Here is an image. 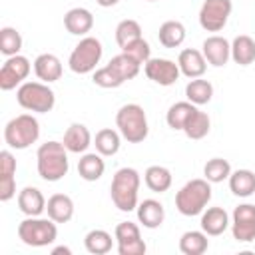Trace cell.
I'll list each match as a JSON object with an SVG mask.
<instances>
[{"instance_id": "obj_1", "label": "cell", "mask_w": 255, "mask_h": 255, "mask_svg": "<svg viewBox=\"0 0 255 255\" xmlns=\"http://www.w3.org/2000/svg\"><path fill=\"white\" fill-rule=\"evenodd\" d=\"M36 165L38 175L44 181H60L64 175H68L70 161H68V149L62 141H46L36 151Z\"/></svg>"}, {"instance_id": "obj_2", "label": "cell", "mask_w": 255, "mask_h": 255, "mask_svg": "<svg viewBox=\"0 0 255 255\" xmlns=\"http://www.w3.org/2000/svg\"><path fill=\"white\" fill-rule=\"evenodd\" d=\"M141 177L137 169L133 167H122L114 173L112 185H110V195L114 205L120 211H133L137 209V191H139Z\"/></svg>"}, {"instance_id": "obj_3", "label": "cell", "mask_w": 255, "mask_h": 255, "mask_svg": "<svg viewBox=\"0 0 255 255\" xmlns=\"http://www.w3.org/2000/svg\"><path fill=\"white\" fill-rule=\"evenodd\" d=\"M211 201V183L203 177L187 181L177 193H175V207L181 215L193 217L201 215L207 203Z\"/></svg>"}, {"instance_id": "obj_4", "label": "cell", "mask_w": 255, "mask_h": 255, "mask_svg": "<svg viewBox=\"0 0 255 255\" xmlns=\"http://www.w3.org/2000/svg\"><path fill=\"white\" fill-rule=\"evenodd\" d=\"M116 126L122 137L128 139V143H141L149 133L147 116L139 104L122 106L116 114Z\"/></svg>"}, {"instance_id": "obj_5", "label": "cell", "mask_w": 255, "mask_h": 255, "mask_svg": "<svg viewBox=\"0 0 255 255\" xmlns=\"http://www.w3.org/2000/svg\"><path fill=\"white\" fill-rule=\"evenodd\" d=\"M16 102L36 114H48L56 106V94L46 82H24L16 90Z\"/></svg>"}, {"instance_id": "obj_6", "label": "cell", "mask_w": 255, "mask_h": 255, "mask_svg": "<svg viewBox=\"0 0 255 255\" xmlns=\"http://www.w3.org/2000/svg\"><path fill=\"white\" fill-rule=\"evenodd\" d=\"M40 137V124L32 114L12 118L4 128V141L10 149H26Z\"/></svg>"}, {"instance_id": "obj_7", "label": "cell", "mask_w": 255, "mask_h": 255, "mask_svg": "<svg viewBox=\"0 0 255 255\" xmlns=\"http://www.w3.org/2000/svg\"><path fill=\"white\" fill-rule=\"evenodd\" d=\"M18 237L28 247H46L56 241L58 227L56 221H52L50 217L48 219H42L40 215L26 217L24 221L18 223Z\"/></svg>"}, {"instance_id": "obj_8", "label": "cell", "mask_w": 255, "mask_h": 255, "mask_svg": "<svg viewBox=\"0 0 255 255\" xmlns=\"http://www.w3.org/2000/svg\"><path fill=\"white\" fill-rule=\"evenodd\" d=\"M104 54L102 42L94 36H84L72 50L68 58V66L74 74H90L96 70Z\"/></svg>"}, {"instance_id": "obj_9", "label": "cell", "mask_w": 255, "mask_h": 255, "mask_svg": "<svg viewBox=\"0 0 255 255\" xmlns=\"http://www.w3.org/2000/svg\"><path fill=\"white\" fill-rule=\"evenodd\" d=\"M233 10L231 0H203L199 8V26L207 32H219L225 28Z\"/></svg>"}, {"instance_id": "obj_10", "label": "cell", "mask_w": 255, "mask_h": 255, "mask_svg": "<svg viewBox=\"0 0 255 255\" xmlns=\"http://www.w3.org/2000/svg\"><path fill=\"white\" fill-rule=\"evenodd\" d=\"M30 70H32V64L26 56L16 54L6 58V62L0 68V90L10 92L16 86H22L24 80L30 76Z\"/></svg>"}, {"instance_id": "obj_11", "label": "cell", "mask_w": 255, "mask_h": 255, "mask_svg": "<svg viewBox=\"0 0 255 255\" xmlns=\"http://www.w3.org/2000/svg\"><path fill=\"white\" fill-rule=\"evenodd\" d=\"M114 237L118 241V253L120 255H143L145 253V241L141 239L139 227L133 221H122L116 225Z\"/></svg>"}, {"instance_id": "obj_12", "label": "cell", "mask_w": 255, "mask_h": 255, "mask_svg": "<svg viewBox=\"0 0 255 255\" xmlns=\"http://www.w3.org/2000/svg\"><path fill=\"white\" fill-rule=\"evenodd\" d=\"M231 233L239 243L255 241V205L241 203L233 209L231 215Z\"/></svg>"}, {"instance_id": "obj_13", "label": "cell", "mask_w": 255, "mask_h": 255, "mask_svg": "<svg viewBox=\"0 0 255 255\" xmlns=\"http://www.w3.org/2000/svg\"><path fill=\"white\" fill-rule=\"evenodd\" d=\"M145 76L159 86H173L179 80V66L167 58H149L143 64Z\"/></svg>"}, {"instance_id": "obj_14", "label": "cell", "mask_w": 255, "mask_h": 255, "mask_svg": "<svg viewBox=\"0 0 255 255\" xmlns=\"http://www.w3.org/2000/svg\"><path fill=\"white\" fill-rule=\"evenodd\" d=\"M201 48H203L201 52H203L207 64H211V66H215V68L225 66V64L229 62V58H231V44H229L223 36H217V34H215V36L205 38Z\"/></svg>"}, {"instance_id": "obj_15", "label": "cell", "mask_w": 255, "mask_h": 255, "mask_svg": "<svg viewBox=\"0 0 255 255\" xmlns=\"http://www.w3.org/2000/svg\"><path fill=\"white\" fill-rule=\"evenodd\" d=\"M177 66H179V72L193 80V78H201L207 70V60L203 56V52L195 50V48H185L179 52V58H177Z\"/></svg>"}, {"instance_id": "obj_16", "label": "cell", "mask_w": 255, "mask_h": 255, "mask_svg": "<svg viewBox=\"0 0 255 255\" xmlns=\"http://www.w3.org/2000/svg\"><path fill=\"white\" fill-rule=\"evenodd\" d=\"M62 143L70 153H86V149L92 145V133L84 124H70V128L64 131Z\"/></svg>"}, {"instance_id": "obj_17", "label": "cell", "mask_w": 255, "mask_h": 255, "mask_svg": "<svg viewBox=\"0 0 255 255\" xmlns=\"http://www.w3.org/2000/svg\"><path fill=\"white\" fill-rule=\"evenodd\" d=\"M46 197L38 187H24L18 193V207L26 217H38L46 211Z\"/></svg>"}, {"instance_id": "obj_18", "label": "cell", "mask_w": 255, "mask_h": 255, "mask_svg": "<svg viewBox=\"0 0 255 255\" xmlns=\"http://www.w3.org/2000/svg\"><path fill=\"white\" fill-rule=\"evenodd\" d=\"M231 225L229 215L223 207H207L201 213V229L209 235V237H217L221 233H225V229Z\"/></svg>"}, {"instance_id": "obj_19", "label": "cell", "mask_w": 255, "mask_h": 255, "mask_svg": "<svg viewBox=\"0 0 255 255\" xmlns=\"http://www.w3.org/2000/svg\"><path fill=\"white\" fill-rule=\"evenodd\" d=\"M64 26L74 36H86L94 28V16L88 8H72L64 14Z\"/></svg>"}, {"instance_id": "obj_20", "label": "cell", "mask_w": 255, "mask_h": 255, "mask_svg": "<svg viewBox=\"0 0 255 255\" xmlns=\"http://www.w3.org/2000/svg\"><path fill=\"white\" fill-rule=\"evenodd\" d=\"M34 72H36L38 80H42L46 84L58 82L62 78V62L54 54H48V52L46 54H40L34 60Z\"/></svg>"}, {"instance_id": "obj_21", "label": "cell", "mask_w": 255, "mask_h": 255, "mask_svg": "<svg viewBox=\"0 0 255 255\" xmlns=\"http://www.w3.org/2000/svg\"><path fill=\"white\" fill-rule=\"evenodd\" d=\"M48 217L56 223H68L74 217V201L66 193H54L46 203Z\"/></svg>"}, {"instance_id": "obj_22", "label": "cell", "mask_w": 255, "mask_h": 255, "mask_svg": "<svg viewBox=\"0 0 255 255\" xmlns=\"http://www.w3.org/2000/svg\"><path fill=\"white\" fill-rule=\"evenodd\" d=\"M137 219L147 229H157L165 219V209L157 199H143L137 203Z\"/></svg>"}, {"instance_id": "obj_23", "label": "cell", "mask_w": 255, "mask_h": 255, "mask_svg": "<svg viewBox=\"0 0 255 255\" xmlns=\"http://www.w3.org/2000/svg\"><path fill=\"white\" fill-rule=\"evenodd\" d=\"M231 58L239 66H251L255 62V40L247 34H239L231 42Z\"/></svg>"}, {"instance_id": "obj_24", "label": "cell", "mask_w": 255, "mask_h": 255, "mask_svg": "<svg viewBox=\"0 0 255 255\" xmlns=\"http://www.w3.org/2000/svg\"><path fill=\"white\" fill-rule=\"evenodd\" d=\"M102 157L104 155L98 153V151L96 153H84L80 157V161H78V173H80V177L86 179V181H98L104 175V171H106V163H104Z\"/></svg>"}, {"instance_id": "obj_25", "label": "cell", "mask_w": 255, "mask_h": 255, "mask_svg": "<svg viewBox=\"0 0 255 255\" xmlns=\"http://www.w3.org/2000/svg\"><path fill=\"white\" fill-rule=\"evenodd\" d=\"M229 189L237 197H249L255 193V173L251 169H235L229 175Z\"/></svg>"}, {"instance_id": "obj_26", "label": "cell", "mask_w": 255, "mask_h": 255, "mask_svg": "<svg viewBox=\"0 0 255 255\" xmlns=\"http://www.w3.org/2000/svg\"><path fill=\"white\" fill-rule=\"evenodd\" d=\"M157 40L163 48H177L185 40V26L177 20H167L159 26Z\"/></svg>"}, {"instance_id": "obj_27", "label": "cell", "mask_w": 255, "mask_h": 255, "mask_svg": "<svg viewBox=\"0 0 255 255\" xmlns=\"http://www.w3.org/2000/svg\"><path fill=\"white\" fill-rule=\"evenodd\" d=\"M94 145H96V151L102 153L104 157L116 155L120 151V145H122V133L112 129V128H104L96 133Z\"/></svg>"}, {"instance_id": "obj_28", "label": "cell", "mask_w": 255, "mask_h": 255, "mask_svg": "<svg viewBox=\"0 0 255 255\" xmlns=\"http://www.w3.org/2000/svg\"><path fill=\"white\" fill-rule=\"evenodd\" d=\"M143 179H145V185L153 191V193H163L171 187V171L163 165H149L143 173Z\"/></svg>"}, {"instance_id": "obj_29", "label": "cell", "mask_w": 255, "mask_h": 255, "mask_svg": "<svg viewBox=\"0 0 255 255\" xmlns=\"http://www.w3.org/2000/svg\"><path fill=\"white\" fill-rule=\"evenodd\" d=\"M116 239V237H114ZM114 239L112 235L106 231V229H92L86 233L84 237V247L88 253L92 255H106L112 251V245H114Z\"/></svg>"}, {"instance_id": "obj_30", "label": "cell", "mask_w": 255, "mask_h": 255, "mask_svg": "<svg viewBox=\"0 0 255 255\" xmlns=\"http://www.w3.org/2000/svg\"><path fill=\"white\" fill-rule=\"evenodd\" d=\"M209 247L207 233L201 231H185L179 237V251L183 255H203Z\"/></svg>"}, {"instance_id": "obj_31", "label": "cell", "mask_w": 255, "mask_h": 255, "mask_svg": "<svg viewBox=\"0 0 255 255\" xmlns=\"http://www.w3.org/2000/svg\"><path fill=\"white\" fill-rule=\"evenodd\" d=\"M195 110H197V106L191 104L189 100L187 102H175L173 106H169V110L165 114V122L171 129H181L183 131V126L195 114Z\"/></svg>"}, {"instance_id": "obj_32", "label": "cell", "mask_w": 255, "mask_h": 255, "mask_svg": "<svg viewBox=\"0 0 255 255\" xmlns=\"http://www.w3.org/2000/svg\"><path fill=\"white\" fill-rule=\"evenodd\" d=\"M185 98H187L191 104H195V106L209 104L211 98H213V86H211V82L201 80V78H193V80L185 86Z\"/></svg>"}, {"instance_id": "obj_33", "label": "cell", "mask_w": 255, "mask_h": 255, "mask_svg": "<svg viewBox=\"0 0 255 255\" xmlns=\"http://www.w3.org/2000/svg\"><path fill=\"white\" fill-rule=\"evenodd\" d=\"M108 66H110L124 82L133 80V78L139 74V68H141V64H139L137 60H133L131 56H128V54H124V52L118 54V56H114Z\"/></svg>"}, {"instance_id": "obj_34", "label": "cell", "mask_w": 255, "mask_h": 255, "mask_svg": "<svg viewBox=\"0 0 255 255\" xmlns=\"http://www.w3.org/2000/svg\"><path fill=\"white\" fill-rule=\"evenodd\" d=\"M209 128H211V120L205 112L201 110H195V114L187 120V124L183 126V133L189 137V139H203L207 133H209Z\"/></svg>"}, {"instance_id": "obj_35", "label": "cell", "mask_w": 255, "mask_h": 255, "mask_svg": "<svg viewBox=\"0 0 255 255\" xmlns=\"http://www.w3.org/2000/svg\"><path fill=\"white\" fill-rule=\"evenodd\" d=\"M203 175L209 183H221L231 175V163L223 157H211L203 165Z\"/></svg>"}, {"instance_id": "obj_36", "label": "cell", "mask_w": 255, "mask_h": 255, "mask_svg": "<svg viewBox=\"0 0 255 255\" xmlns=\"http://www.w3.org/2000/svg\"><path fill=\"white\" fill-rule=\"evenodd\" d=\"M141 38V26L137 20H131V18H126L122 20L118 26H116V42L120 48L131 44L133 40Z\"/></svg>"}, {"instance_id": "obj_37", "label": "cell", "mask_w": 255, "mask_h": 255, "mask_svg": "<svg viewBox=\"0 0 255 255\" xmlns=\"http://www.w3.org/2000/svg\"><path fill=\"white\" fill-rule=\"evenodd\" d=\"M20 50H22V36H20V32L16 28H12V26H4L0 30V52L6 58H10V56L20 54Z\"/></svg>"}, {"instance_id": "obj_38", "label": "cell", "mask_w": 255, "mask_h": 255, "mask_svg": "<svg viewBox=\"0 0 255 255\" xmlns=\"http://www.w3.org/2000/svg\"><path fill=\"white\" fill-rule=\"evenodd\" d=\"M92 82L100 88H106V90H112V88H120L122 84H126L110 66H104V68H98L92 76Z\"/></svg>"}, {"instance_id": "obj_39", "label": "cell", "mask_w": 255, "mask_h": 255, "mask_svg": "<svg viewBox=\"0 0 255 255\" xmlns=\"http://www.w3.org/2000/svg\"><path fill=\"white\" fill-rule=\"evenodd\" d=\"M122 52L128 54V56H131V58L137 60L139 64H145V62L151 58V48H149L147 40H143V38H137V40H133L131 44L124 46Z\"/></svg>"}, {"instance_id": "obj_40", "label": "cell", "mask_w": 255, "mask_h": 255, "mask_svg": "<svg viewBox=\"0 0 255 255\" xmlns=\"http://www.w3.org/2000/svg\"><path fill=\"white\" fill-rule=\"evenodd\" d=\"M16 195V179L14 175H0V201H10Z\"/></svg>"}, {"instance_id": "obj_41", "label": "cell", "mask_w": 255, "mask_h": 255, "mask_svg": "<svg viewBox=\"0 0 255 255\" xmlns=\"http://www.w3.org/2000/svg\"><path fill=\"white\" fill-rule=\"evenodd\" d=\"M16 173V157L10 149L0 151V175H14Z\"/></svg>"}, {"instance_id": "obj_42", "label": "cell", "mask_w": 255, "mask_h": 255, "mask_svg": "<svg viewBox=\"0 0 255 255\" xmlns=\"http://www.w3.org/2000/svg\"><path fill=\"white\" fill-rule=\"evenodd\" d=\"M60 253H64V255H72V249L66 247V245H60V247H54V249H52V255H60Z\"/></svg>"}, {"instance_id": "obj_43", "label": "cell", "mask_w": 255, "mask_h": 255, "mask_svg": "<svg viewBox=\"0 0 255 255\" xmlns=\"http://www.w3.org/2000/svg\"><path fill=\"white\" fill-rule=\"evenodd\" d=\"M96 2H98L102 8H112V6H116L120 0H96Z\"/></svg>"}, {"instance_id": "obj_44", "label": "cell", "mask_w": 255, "mask_h": 255, "mask_svg": "<svg viewBox=\"0 0 255 255\" xmlns=\"http://www.w3.org/2000/svg\"><path fill=\"white\" fill-rule=\"evenodd\" d=\"M147 2H155V0H147Z\"/></svg>"}]
</instances>
